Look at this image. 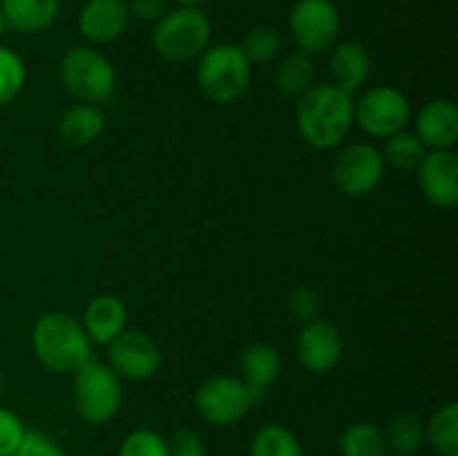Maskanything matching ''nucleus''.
Returning a JSON list of instances; mask_svg holds the SVG:
<instances>
[{"mask_svg": "<svg viewBox=\"0 0 458 456\" xmlns=\"http://www.w3.org/2000/svg\"><path fill=\"white\" fill-rule=\"evenodd\" d=\"M353 94L334 83L313 85L300 97L295 123L304 141L316 150H331L347 139L353 123Z\"/></svg>", "mask_w": 458, "mask_h": 456, "instance_id": "nucleus-1", "label": "nucleus"}, {"mask_svg": "<svg viewBox=\"0 0 458 456\" xmlns=\"http://www.w3.org/2000/svg\"><path fill=\"white\" fill-rule=\"evenodd\" d=\"M34 353L54 374H74L92 360V340L70 313L52 311L38 317L31 331Z\"/></svg>", "mask_w": 458, "mask_h": 456, "instance_id": "nucleus-2", "label": "nucleus"}, {"mask_svg": "<svg viewBox=\"0 0 458 456\" xmlns=\"http://www.w3.org/2000/svg\"><path fill=\"white\" fill-rule=\"evenodd\" d=\"M250 80V63L240 45L224 43L201 54L197 83L201 94L217 106L235 103L246 92Z\"/></svg>", "mask_w": 458, "mask_h": 456, "instance_id": "nucleus-3", "label": "nucleus"}, {"mask_svg": "<svg viewBox=\"0 0 458 456\" xmlns=\"http://www.w3.org/2000/svg\"><path fill=\"white\" fill-rule=\"evenodd\" d=\"M210 36L213 27L204 9L177 7L157 21L152 31V47L165 61L186 63L208 49Z\"/></svg>", "mask_w": 458, "mask_h": 456, "instance_id": "nucleus-4", "label": "nucleus"}, {"mask_svg": "<svg viewBox=\"0 0 458 456\" xmlns=\"http://www.w3.org/2000/svg\"><path fill=\"white\" fill-rule=\"evenodd\" d=\"M58 72H61L63 88L81 103L97 106V103L107 101L114 92V67L101 52L92 47H72L63 56Z\"/></svg>", "mask_w": 458, "mask_h": 456, "instance_id": "nucleus-5", "label": "nucleus"}, {"mask_svg": "<svg viewBox=\"0 0 458 456\" xmlns=\"http://www.w3.org/2000/svg\"><path fill=\"white\" fill-rule=\"evenodd\" d=\"M264 398L242 378L233 376H210L199 384L195 393V407L206 423L215 427L235 425Z\"/></svg>", "mask_w": 458, "mask_h": 456, "instance_id": "nucleus-6", "label": "nucleus"}, {"mask_svg": "<svg viewBox=\"0 0 458 456\" xmlns=\"http://www.w3.org/2000/svg\"><path fill=\"white\" fill-rule=\"evenodd\" d=\"M121 401V380L112 367L88 360L74 371V405L83 420L92 425L107 423L116 416Z\"/></svg>", "mask_w": 458, "mask_h": 456, "instance_id": "nucleus-7", "label": "nucleus"}, {"mask_svg": "<svg viewBox=\"0 0 458 456\" xmlns=\"http://www.w3.org/2000/svg\"><path fill=\"white\" fill-rule=\"evenodd\" d=\"M289 30L298 52L318 56L338 40L340 13L331 0H298L289 13Z\"/></svg>", "mask_w": 458, "mask_h": 456, "instance_id": "nucleus-8", "label": "nucleus"}, {"mask_svg": "<svg viewBox=\"0 0 458 456\" xmlns=\"http://www.w3.org/2000/svg\"><path fill=\"white\" fill-rule=\"evenodd\" d=\"M353 121H358L369 137L387 139L401 132L411 121V106L401 89L378 85L369 89L353 106Z\"/></svg>", "mask_w": 458, "mask_h": 456, "instance_id": "nucleus-9", "label": "nucleus"}, {"mask_svg": "<svg viewBox=\"0 0 458 456\" xmlns=\"http://www.w3.org/2000/svg\"><path fill=\"white\" fill-rule=\"evenodd\" d=\"M385 177V159L369 143H352L334 161L331 179L344 197H365L378 188Z\"/></svg>", "mask_w": 458, "mask_h": 456, "instance_id": "nucleus-10", "label": "nucleus"}, {"mask_svg": "<svg viewBox=\"0 0 458 456\" xmlns=\"http://www.w3.org/2000/svg\"><path fill=\"white\" fill-rule=\"evenodd\" d=\"M110 367L119 378L150 380L161 367L159 344L139 331H123L110 344Z\"/></svg>", "mask_w": 458, "mask_h": 456, "instance_id": "nucleus-11", "label": "nucleus"}, {"mask_svg": "<svg viewBox=\"0 0 458 456\" xmlns=\"http://www.w3.org/2000/svg\"><path fill=\"white\" fill-rule=\"evenodd\" d=\"M344 351L343 335L338 326L327 320H311L302 326L298 335V358L304 369L313 374H325L334 369Z\"/></svg>", "mask_w": 458, "mask_h": 456, "instance_id": "nucleus-12", "label": "nucleus"}, {"mask_svg": "<svg viewBox=\"0 0 458 456\" xmlns=\"http://www.w3.org/2000/svg\"><path fill=\"white\" fill-rule=\"evenodd\" d=\"M423 195L438 208H452L458 201V156L454 150H432L419 165Z\"/></svg>", "mask_w": 458, "mask_h": 456, "instance_id": "nucleus-13", "label": "nucleus"}, {"mask_svg": "<svg viewBox=\"0 0 458 456\" xmlns=\"http://www.w3.org/2000/svg\"><path fill=\"white\" fill-rule=\"evenodd\" d=\"M130 22L125 0H88L79 13V30L89 43L107 45L119 38Z\"/></svg>", "mask_w": 458, "mask_h": 456, "instance_id": "nucleus-14", "label": "nucleus"}, {"mask_svg": "<svg viewBox=\"0 0 458 456\" xmlns=\"http://www.w3.org/2000/svg\"><path fill=\"white\" fill-rule=\"evenodd\" d=\"M416 137L429 150H452L458 141V110L447 98L425 103L416 116Z\"/></svg>", "mask_w": 458, "mask_h": 456, "instance_id": "nucleus-15", "label": "nucleus"}, {"mask_svg": "<svg viewBox=\"0 0 458 456\" xmlns=\"http://www.w3.org/2000/svg\"><path fill=\"white\" fill-rule=\"evenodd\" d=\"M83 329L88 338L97 344H110L119 338L128 325V308L116 295L103 293L97 295L92 302L85 307Z\"/></svg>", "mask_w": 458, "mask_h": 456, "instance_id": "nucleus-16", "label": "nucleus"}, {"mask_svg": "<svg viewBox=\"0 0 458 456\" xmlns=\"http://www.w3.org/2000/svg\"><path fill=\"white\" fill-rule=\"evenodd\" d=\"M329 72L334 76V85L353 94L365 85L371 74L369 52L365 49V45L353 43V40L334 45L329 54Z\"/></svg>", "mask_w": 458, "mask_h": 456, "instance_id": "nucleus-17", "label": "nucleus"}, {"mask_svg": "<svg viewBox=\"0 0 458 456\" xmlns=\"http://www.w3.org/2000/svg\"><path fill=\"white\" fill-rule=\"evenodd\" d=\"M7 30L18 34H38L56 21L61 0H0Z\"/></svg>", "mask_w": 458, "mask_h": 456, "instance_id": "nucleus-18", "label": "nucleus"}, {"mask_svg": "<svg viewBox=\"0 0 458 456\" xmlns=\"http://www.w3.org/2000/svg\"><path fill=\"white\" fill-rule=\"evenodd\" d=\"M280 356L267 342H253L242 351L240 371L242 380L255 392H267L280 376Z\"/></svg>", "mask_w": 458, "mask_h": 456, "instance_id": "nucleus-19", "label": "nucleus"}, {"mask_svg": "<svg viewBox=\"0 0 458 456\" xmlns=\"http://www.w3.org/2000/svg\"><path fill=\"white\" fill-rule=\"evenodd\" d=\"M106 130V116L97 106L76 103L58 121V134L70 146H89Z\"/></svg>", "mask_w": 458, "mask_h": 456, "instance_id": "nucleus-20", "label": "nucleus"}, {"mask_svg": "<svg viewBox=\"0 0 458 456\" xmlns=\"http://www.w3.org/2000/svg\"><path fill=\"white\" fill-rule=\"evenodd\" d=\"M383 434L394 454L416 456L425 441V423L416 411H396L387 420Z\"/></svg>", "mask_w": 458, "mask_h": 456, "instance_id": "nucleus-21", "label": "nucleus"}, {"mask_svg": "<svg viewBox=\"0 0 458 456\" xmlns=\"http://www.w3.org/2000/svg\"><path fill=\"white\" fill-rule=\"evenodd\" d=\"M316 83V63L304 52H293L284 56L276 72V85L286 97H302Z\"/></svg>", "mask_w": 458, "mask_h": 456, "instance_id": "nucleus-22", "label": "nucleus"}, {"mask_svg": "<svg viewBox=\"0 0 458 456\" xmlns=\"http://www.w3.org/2000/svg\"><path fill=\"white\" fill-rule=\"evenodd\" d=\"M387 441L378 425L353 423L340 436V454L343 456H389Z\"/></svg>", "mask_w": 458, "mask_h": 456, "instance_id": "nucleus-23", "label": "nucleus"}, {"mask_svg": "<svg viewBox=\"0 0 458 456\" xmlns=\"http://www.w3.org/2000/svg\"><path fill=\"white\" fill-rule=\"evenodd\" d=\"M425 441L441 456H458V405L447 402L425 425Z\"/></svg>", "mask_w": 458, "mask_h": 456, "instance_id": "nucleus-24", "label": "nucleus"}, {"mask_svg": "<svg viewBox=\"0 0 458 456\" xmlns=\"http://www.w3.org/2000/svg\"><path fill=\"white\" fill-rule=\"evenodd\" d=\"M380 155H383L385 164L394 165L396 170L416 173L419 165L423 164L425 155H428V148L423 146V141L414 132L401 130V132L385 139V148Z\"/></svg>", "mask_w": 458, "mask_h": 456, "instance_id": "nucleus-25", "label": "nucleus"}, {"mask_svg": "<svg viewBox=\"0 0 458 456\" xmlns=\"http://www.w3.org/2000/svg\"><path fill=\"white\" fill-rule=\"evenodd\" d=\"M250 456H302V445L289 427L271 423L253 436Z\"/></svg>", "mask_w": 458, "mask_h": 456, "instance_id": "nucleus-26", "label": "nucleus"}, {"mask_svg": "<svg viewBox=\"0 0 458 456\" xmlns=\"http://www.w3.org/2000/svg\"><path fill=\"white\" fill-rule=\"evenodd\" d=\"M25 85V63L9 47L0 45V107L12 103Z\"/></svg>", "mask_w": 458, "mask_h": 456, "instance_id": "nucleus-27", "label": "nucleus"}, {"mask_svg": "<svg viewBox=\"0 0 458 456\" xmlns=\"http://www.w3.org/2000/svg\"><path fill=\"white\" fill-rule=\"evenodd\" d=\"M249 63H268L280 54L282 38L273 27H255L246 34L244 43L240 45Z\"/></svg>", "mask_w": 458, "mask_h": 456, "instance_id": "nucleus-28", "label": "nucleus"}, {"mask_svg": "<svg viewBox=\"0 0 458 456\" xmlns=\"http://www.w3.org/2000/svg\"><path fill=\"white\" fill-rule=\"evenodd\" d=\"M119 456H168V443L152 429H137L121 443Z\"/></svg>", "mask_w": 458, "mask_h": 456, "instance_id": "nucleus-29", "label": "nucleus"}, {"mask_svg": "<svg viewBox=\"0 0 458 456\" xmlns=\"http://www.w3.org/2000/svg\"><path fill=\"white\" fill-rule=\"evenodd\" d=\"M286 308H289L291 317L298 322H311L318 317L320 311V295L311 286H295L286 300Z\"/></svg>", "mask_w": 458, "mask_h": 456, "instance_id": "nucleus-30", "label": "nucleus"}, {"mask_svg": "<svg viewBox=\"0 0 458 456\" xmlns=\"http://www.w3.org/2000/svg\"><path fill=\"white\" fill-rule=\"evenodd\" d=\"M12 456H65L61 445L47 436V434L38 432V429H30L22 434V441L18 443L16 452Z\"/></svg>", "mask_w": 458, "mask_h": 456, "instance_id": "nucleus-31", "label": "nucleus"}, {"mask_svg": "<svg viewBox=\"0 0 458 456\" xmlns=\"http://www.w3.org/2000/svg\"><path fill=\"white\" fill-rule=\"evenodd\" d=\"M25 425L21 423L13 411L0 407V456H12L16 452L18 443L22 441Z\"/></svg>", "mask_w": 458, "mask_h": 456, "instance_id": "nucleus-32", "label": "nucleus"}, {"mask_svg": "<svg viewBox=\"0 0 458 456\" xmlns=\"http://www.w3.org/2000/svg\"><path fill=\"white\" fill-rule=\"evenodd\" d=\"M168 456H208V452L199 434L191 429H179L168 443Z\"/></svg>", "mask_w": 458, "mask_h": 456, "instance_id": "nucleus-33", "label": "nucleus"}, {"mask_svg": "<svg viewBox=\"0 0 458 456\" xmlns=\"http://www.w3.org/2000/svg\"><path fill=\"white\" fill-rule=\"evenodd\" d=\"M130 16L143 22H157L168 13V0H130Z\"/></svg>", "mask_w": 458, "mask_h": 456, "instance_id": "nucleus-34", "label": "nucleus"}, {"mask_svg": "<svg viewBox=\"0 0 458 456\" xmlns=\"http://www.w3.org/2000/svg\"><path fill=\"white\" fill-rule=\"evenodd\" d=\"M174 3H177L179 7L186 9H201V4H204L206 0H174Z\"/></svg>", "mask_w": 458, "mask_h": 456, "instance_id": "nucleus-35", "label": "nucleus"}, {"mask_svg": "<svg viewBox=\"0 0 458 456\" xmlns=\"http://www.w3.org/2000/svg\"><path fill=\"white\" fill-rule=\"evenodd\" d=\"M7 31V22H4V16H3V9H0V38H3V34Z\"/></svg>", "mask_w": 458, "mask_h": 456, "instance_id": "nucleus-36", "label": "nucleus"}, {"mask_svg": "<svg viewBox=\"0 0 458 456\" xmlns=\"http://www.w3.org/2000/svg\"><path fill=\"white\" fill-rule=\"evenodd\" d=\"M392 456H405V454H392Z\"/></svg>", "mask_w": 458, "mask_h": 456, "instance_id": "nucleus-37", "label": "nucleus"}]
</instances>
